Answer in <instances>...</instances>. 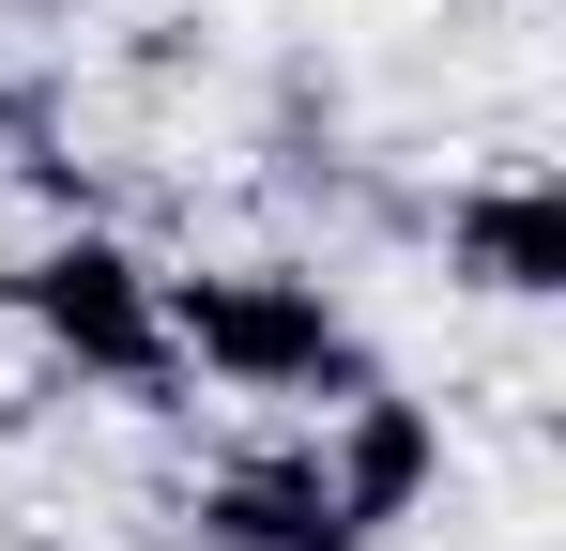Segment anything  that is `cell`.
<instances>
[{"label": "cell", "mask_w": 566, "mask_h": 551, "mask_svg": "<svg viewBox=\"0 0 566 551\" xmlns=\"http://www.w3.org/2000/svg\"><path fill=\"white\" fill-rule=\"evenodd\" d=\"M0 154H15V77H0Z\"/></svg>", "instance_id": "cell-6"}, {"label": "cell", "mask_w": 566, "mask_h": 551, "mask_svg": "<svg viewBox=\"0 0 566 551\" xmlns=\"http://www.w3.org/2000/svg\"><path fill=\"white\" fill-rule=\"evenodd\" d=\"M154 306H169V353L199 383H245V398H306V383H368L353 353V322H337V291L291 261H199V276H154Z\"/></svg>", "instance_id": "cell-1"}, {"label": "cell", "mask_w": 566, "mask_h": 551, "mask_svg": "<svg viewBox=\"0 0 566 551\" xmlns=\"http://www.w3.org/2000/svg\"><path fill=\"white\" fill-rule=\"evenodd\" d=\"M199 551H368V521L322 490V459H245L199 490Z\"/></svg>", "instance_id": "cell-4"}, {"label": "cell", "mask_w": 566, "mask_h": 551, "mask_svg": "<svg viewBox=\"0 0 566 551\" xmlns=\"http://www.w3.org/2000/svg\"><path fill=\"white\" fill-rule=\"evenodd\" d=\"M444 475V429L413 414V398H382V383H353V414H337V445H322V490L353 506V521H413V490Z\"/></svg>", "instance_id": "cell-5"}, {"label": "cell", "mask_w": 566, "mask_h": 551, "mask_svg": "<svg viewBox=\"0 0 566 551\" xmlns=\"http://www.w3.org/2000/svg\"><path fill=\"white\" fill-rule=\"evenodd\" d=\"M15 306H31L46 353L93 367V383H169V306H154V261L123 230H62L46 261L15 276Z\"/></svg>", "instance_id": "cell-2"}, {"label": "cell", "mask_w": 566, "mask_h": 551, "mask_svg": "<svg viewBox=\"0 0 566 551\" xmlns=\"http://www.w3.org/2000/svg\"><path fill=\"white\" fill-rule=\"evenodd\" d=\"M444 261H460L474 291H505V306H552L566 291V199H552V169L460 184V199H444Z\"/></svg>", "instance_id": "cell-3"}]
</instances>
